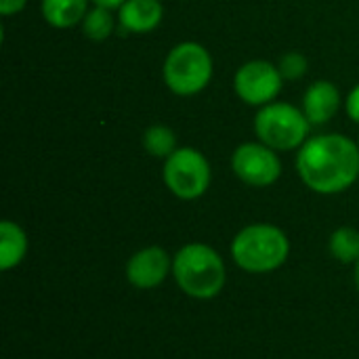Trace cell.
<instances>
[{"instance_id": "6da1fadb", "label": "cell", "mask_w": 359, "mask_h": 359, "mask_svg": "<svg viewBox=\"0 0 359 359\" xmlns=\"http://www.w3.org/2000/svg\"><path fill=\"white\" fill-rule=\"evenodd\" d=\"M297 172L316 194H341L359 179V145L341 133L309 137L297 154Z\"/></svg>"}, {"instance_id": "7a4b0ae2", "label": "cell", "mask_w": 359, "mask_h": 359, "mask_svg": "<svg viewBox=\"0 0 359 359\" xmlns=\"http://www.w3.org/2000/svg\"><path fill=\"white\" fill-rule=\"evenodd\" d=\"M172 276L179 288L200 301L215 299L225 286V265L208 244H187L172 259Z\"/></svg>"}, {"instance_id": "3957f363", "label": "cell", "mask_w": 359, "mask_h": 359, "mask_svg": "<svg viewBox=\"0 0 359 359\" xmlns=\"http://www.w3.org/2000/svg\"><path fill=\"white\" fill-rule=\"evenodd\" d=\"M290 255L288 236L269 223H255L238 231L231 242L236 265L248 273H269L286 263Z\"/></svg>"}, {"instance_id": "277c9868", "label": "cell", "mask_w": 359, "mask_h": 359, "mask_svg": "<svg viewBox=\"0 0 359 359\" xmlns=\"http://www.w3.org/2000/svg\"><path fill=\"white\" fill-rule=\"evenodd\" d=\"M162 78L170 93L191 97L202 93L212 78V57L200 42H179L172 46L162 65Z\"/></svg>"}, {"instance_id": "5b68a950", "label": "cell", "mask_w": 359, "mask_h": 359, "mask_svg": "<svg viewBox=\"0 0 359 359\" xmlns=\"http://www.w3.org/2000/svg\"><path fill=\"white\" fill-rule=\"evenodd\" d=\"M311 122L307 120L303 107L273 101L265 107H259L255 116V133L257 139L269 145L276 151H292L301 149L309 139Z\"/></svg>"}, {"instance_id": "8992f818", "label": "cell", "mask_w": 359, "mask_h": 359, "mask_svg": "<svg viewBox=\"0 0 359 359\" xmlns=\"http://www.w3.org/2000/svg\"><path fill=\"white\" fill-rule=\"evenodd\" d=\"M164 185L179 200H198L210 187V164L196 147H177L162 166Z\"/></svg>"}, {"instance_id": "52a82bcc", "label": "cell", "mask_w": 359, "mask_h": 359, "mask_svg": "<svg viewBox=\"0 0 359 359\" xmlns=\"http://www.w3.org/2000/svg\"><path fill=\"white\" fill-rule=\"evenodd\" d=\"M284 86L280 67L265 59H252L238 67L233 76V90L246 105L265 107L276 101Z\"/></svg>"}, {"instance_id": "ba28073f", "label": "cell", "mask_w": 359, "mask_h": 359, "mask_svg": "<svg viewBox=\"0 0 359 359\" xmlns=\"http://www.w3.org/2000/svg\"><path fill=\"white\" fill-rule=\"evenodd\" d=\"M236 177L250 187H269L282 175V160L278 151L261 141H248L236 147L231 156Z\"/></svg>"}, {"instance_id": "9c48e42d", "label": "cell", "mask_w": 359, "mask_h": 359, "mask_svg": "<svg viewBox=\"0 0 359 359\" xmlns=\"http://www.w3.org/2000/svg\"><path fill=\"white\" fill-rule=\"evenodd\" d=\"M172 269V259L160 246H147L135 252L126 263V280L141 290L160 286L168 271Z\"/></svg>"}, {"instance_id": "30bf717a", "label": "cell", "mask_w": 359, "mask_h": 359, "mask_svg": "<svg viewBox=\"0 0 359 359\" xmlns=\"http://www.w3.org/2000/svg\"><path fill=\"white\" fill-rule=\"evenodd\" d=\"M341 93L337 84L330 80H318L309 84V88L303 95V111L313 126L330 122L341 109Z\"/></svg>"}, {"instance_id": "8fae6325", "label": "cell", "mask_w": 359, "mask_h": 359, "mask_svg": "<svg viewBox=\"0 0 359 359\" xmlns=\"http://www.w3.org/2000/svg\"><path fill=\"white\" fill-rule=\"evenodd\" d=\"M164 4L160 0H126L118 8V23L124 32L147 34L160 25Z\"/></svg>"}, {"instance_id": "7c38bea8", "label": "cell", "mask_w": 359, "mask_h": 359, "mask_svg": "<svg viewBox=\"0 0 359 359\" xmlns=\"http://www.w3.org/2000/svg\"><path fill=\"white\" fill-rule=\"evenodd\" d=\"M90 0H42L40 11L48 25L67 29L84 21Z\"/></svg>"}, {"instance_id": "4fadbf2b", "label": "cell", "mask_w": 359, "mask_h": 359, "mask_svg": "<svg viewBox=\"0 0 359 359\" xmlns=\"http://www.w3.org/2000/svg\"><path fill=\"white\" fill-rule=\"evenodd\" d=\"M27 255V236L25 231L13 223L2 221L0 223V269L11 271L15 269Z\"/></svg>"}, {"instance_id": "5bb4252c", "label": "cell", "mask_w": 359, "mask_h": 359, "mask_svg": "<svg viewBox=\"0 0 359 359\" xmlns=\"http://www.w3.org/2000/svg\"><path fill=\"white\" fill-rule=\"evenodd\" d=\"M80 25H82V34L88 40L103 42V40H107L114 34V29H116V17H114L111 8L93 6V8H88L84 21Z\"/></svg>"}, {"instance_id": "9a60e30c", "label": "cell", "mask_w": 359, "mask_h": 359, "mask_svg": "<svg viewBox=\"0 0 359 359\" xmlns=\"http://www.w3.org/2000/svg\"><path fill=\"white\" fill-rule=\"evenodd\" d=\"M143 149L154 158L166 160L177 149L175 130L164 126V124H154V126L145 128V133H143Z\"/></svg>"}, {"instance_id": "2e32d148", "label": "cell", "mask_w": 359, "mask_h": 359, "mask_svg": "<svg viewBox=\"0 0 359 359\" xmlns=\"http://www.w3.org/2000/svg\"><path fill=\"white\" fill-rule=\"evenodd\" d=\"M330 255L349 265V263H358L359 261V231L355 227H339L332 236H330Z\"/></svg>"}, {"instance_id": "e0dca14e", "label": "cell", "mask_w": 359, "mask_h": 359, "mask_svg": "<svg viewBox=\"0 0 359 359\" xmlns=\"http://www.w3.org/2000/svg\"><path fill=\"white\" fill-rule=\"evenodd\" d=\"M278 67H280V74L284 76V80H301L307 74L309 63H307L305 55H301L297 50H290V53L282 55Z\"/></svg>"}, {"instance_id": "ac0fdd59", "label": "cell", "mask_w": 359, "mask_h": 359, "mask_svg": "<svg viewBox=\"0 0 359 359\" xmlns=\"http://www.w3.org/2000/svg\"><path fill=\"white\" fill-rule=\"evenodd\" d=\"M345 111H347V116H349L351 122L359 124V84L347 95V99H345Z\"/></svg>"}, {"instance_id": "d6986e66", "label": "cell", "mask_w": 359, "mask_h": 359, "mask_svg": "<svg viewBox=\"0 0 359 359\" xmlns=\"http://www.w3.org/2000/svg\"><path fill=\"white\" fill-rule=\"evenodd\" d=\"M27 0H0V13L4 17H11V15H17L25 8Z\"/></svg>"}, {"instance_id": "ffe728a7", "label": "cell", "mask_w": 359, "mask_h": 359, "mask_svg": "<svg viewBox=\"0 0 359 359\" xmlns=\"http://www.w3.org/2000/svg\"><path fill=\"white\" fill-rule=\"evenodd\" d=\"M90 2L95 6H103V8H111L114 11V8H120L126 0H90Z\"/></svg>"}, {"instance_id": "44dd1931", "label": "cell", "mask_w": 359, "mask_h": 359, "mask_svg": "<svg viewBox=\"0 0 359 359\" xmlns=\"http://www.w3.org/2000/svg\"><path fill=\"white\" fill-rule=\"evenodd\" d=\"M355 288H358L359 292V261L355 263Z\"/></svg>"}, {"instance_id": "7402d4cb", "label": "cell", "mask_w": 359, "mask_h": 359, "mask_svg": "<svg viewBox=\"0 0 359 359\" xmlns=\"http://www.w3.org/2000/svg\"><path fill=\"white\" fill-rule=\"evenodd\" d=\"M358 145H359V141H358Z\"/></svg>"}]
</instances>
